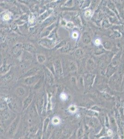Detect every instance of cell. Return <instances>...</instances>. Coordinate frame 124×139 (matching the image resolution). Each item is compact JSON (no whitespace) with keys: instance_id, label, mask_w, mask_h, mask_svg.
I'll list each match as a JSON object with an SVG mask.
<instances>
[{"instance_id":"cell-44","label":"cell","mask_w":124,"mask_h":139,"mask_svg":"<svg viewBox=\"0 0 124 139\" xmlns=\"http://www.w3.org/2000/svg\"><path fill=\"white\" fill-rule=\"evenodd\" d=\"M123 83L124 85V76H123Z\"/></svg>"},{"instance_id":"cell-38","label":"cell","mask_w":124,"mask_h":139,"mask_svg":"<svg viewBox=\"0 0 124 139\" xmlns=\"http://www.w3.org/2000/svg\"><path fill=\"white\" fill-rule=\"evenodd\" d=\"M94 44L96 45H100L101 44V40L99 39H96L94 40Z\"/></svg>"},{"instance_id":"cell-6","label":"cell","mask_w":124,"mask_h":139,"mask_svg":"<svg viewBox=\"0 0 124 139\" xmlns=\"http://www.w3.org/2000/svg\"><path fill=\"white\" fill-rule=\"evenodd\" d=\"M34 98V95L33 94H30L24 100L23 102L22 111H24L28 109L30 106L32 102L33 101Z\"/></svg>"},{"instance_id":"cell-17","label":"cell","mask_w":124,"mask_h":139,"mask_svg":"<svg viewBox=\"0 0 124 139\" xmlns=\"http://www.w3.org/2000/svg\"><path fill=\"white\" fill-rule=\"evenodd\" d=\"M68 67L70 71L72 72H75L77 68L76 64L73 61H71L69 62L68 64Z\"/></svg>"},{"instance_id":"cell-43","label":"cell","mask_w":124,"mask_h":139,"mask_svg":"<svg viewBox=\"0 0 124 139\" xmlns=\"http://www.w3.org/2000/svg\"><path fill=\"white\" fill-rule=\"evenodd\" d=\"M19 139H28L26 138H25V137H21V138H20Z\"/></svg>"},{"instance_id":"cell-33","label":"cell","mask_w":124,"mask_h":139,"mask_svg":"<svg viewBox=\"0 0 124 139\" xmlns=\"http://www.w3.org/2000/svg\"><path fill=\"white\" fill-rule=\"evenodd\" d=\"M69 110L71 112L74 113L76 111L77 109H76V107H75V106L72 105L69 108Z\"/></svg>"},{"instance_id":"cell-35","label":"cell","mask_w":124,"mask_h":139,"mask_svg":"<svg viewBox=\"0 0 124 139\" xmlns=\"http://www.w3.org/2000/svg\"><path fill=\"white\" fill-rule=\"evenodd\" d=\"M66 44V42L65 41H63L61 42L59 44H58L57 46H56V48H59V47H62V46H64V45H65Z\"/></svg>"},{"instance_id":"cell-11","label":"cell","mask_w":124,"mask_h":139,"mask_svg":"<svg viewBox=\"0 0 124 139\" xmlns=\"http://www.w3.org/2000/svg\"><path fill=\"white\" fill-rule=\"evenodd\" d=\"M53 125H54L53 123L49 124V126L47 128V129L46 132L45 137H44V138H45V139H49L50 136L53 134V129L54 128Z\"/></svg>"},{"instance_id":"cell-3","label":"cell","mask_w":124,"mask_h":139,"mask_svg":"<svg viewBox=\"0 0 124 139\" xmlns=\"http://www.w3.org/2000/svg\"><path fill=\"white\" fill-rule=\"evenodd\" d=\"M40 77L39 75H35L27 77L24 81V84L27 85H31L37 83L40 79Z\"/></svg>"},{"instance_id":"cell-2","label":"cell","mask_w":124,"mask_h":139,"mask_svg":"<svg viewBox=\"0 0 124 139\" xmlns=\"http://www.w3.org/2000/svg\"><path fill=\"white\" fill-rule=\"evenodd\" d=\"M95 76L92 74H88L85 77L84 80L85 86L87 89H89L94 83Z\"/></svg>"},{"instance_id":"cell-24","label":"cell","mask_w":124,"mask_h":139,"mask_svg":"<svg viewBox=\"0 0 124 139\" xmlns=\"http://www.w3.org/2000/svg\"><path fill=\"white\" fill-rule=\"evenodd\" d=\"M52 12V10H50L49 11L46 12L45 13H44L43 15H42L40 16V17L39 18V20H45V18H46L51 14Z\"/></svg>"},{"instance_id":"cell-30","label":"cell","mask_w":124,"mask_h":139,"mask_svg":"<svg viewBox=\"0 0 124 139\" xmlns=\"http://www.w3.org/2000/svg\"><path fill=\"white\" fill-rule=\"evenodd\" d=\"M108 7H109L110 9H111L113 11L116 12L115 6L114 5V4H113V3L109 2V3H108Z\"/></svg>"},{"instance_id":"cell-34","label":"cell","mask_w":124,"mask_h":139,"mask_svg":"<svg viewBox=\"0 0 124 139\" xmlns=\"http://www.w3.org/2000/svg\"><path fill=\"white\" fill-rule=\"evenodd\" d=\"M113 36L115 38H120L121 37V34L118 31H114L113 34Z\"/></svg>"},{"instance_id":"cell-42","label":"cell","mask_w":124,"mask_h":139,"mask_svg":"<svg viewBox=\"0 0 124 139\" xmlns=\"http://www.w3.org/2000/svg\"><path fill=\"white\" fill-rule=\"evenodd\" d=\"M107 134L108 135H109V136H111V135H112V131L111 130H109L108 132H107Z\"/></svg>"},{"instance_id":"cell-39","label":"cell","mask_w":124,"mask_h":139,"mask_svg":"<svg viewBox=\"0 0 124 139\" xmlns=\"http://www.w3.org/2000/svg\"><path fill=\"white\" fill-rule=\"evenodd\" d=\"M85 16H87V17H89V16L91 15V12L90 11H89V10H87V11L85 12Z\"/></svg>"},{"instance_id":"cell-41","label":"cell","mask_w":124,"mask_h":139,"mask_svg":"<svg viewBox=\"0 0 124 139\" xmlns=\"http://www.w3.org/2000/svg\"><path fill=\"white\" fill-rule=\"evenodd\" d=\"M72 36H73V38H76L78 37V34H77V33L75 32V33H74L73 34H72Z\"/></svg>"},{"instance_id":"cell-23","label":"cell","mask_w":124,"mask_h":139,"mask_svg":"<svg viewBox=\"0 0 124 139\" xmlns=\"http://www.w3.org/2000/svg\"><path fill=\"white\" fill-rule=\"evenodd\" d=\"M83 51L82 49H79L76 50L75 52V56L77 59H79L83 56Z\"/></svg>"},{"instance_id":"cell-20","label":"cell","mask_w":124,"mask_h":139,"mask_svg":"<svg viewBox=\"0 0 124 139\" xmlns=\"http://www.w3.org/2000/svg\"><path fill=\"white\" fill-rule=\"evenodd\" d=\"M115 71V68L113 67V65H110L108 67L107 72H106V76L107 77H110L113 75V74L114 73Z\"/></svg>"},{"instance_id":"cell-8","label":"cell","mask_w":124,"mask_h":139,"mask_svg":"<svg viewBox=\"0 0 124 139\" xmlns=\"http://www.w3.org/2000/svg\"><path fill=\"white\" fill-rule=\"evenodd\" d=\"M50 122V118L49 117H46L43 121V128H42V132H43V138L45 137V133L47 128L49 126V124Z\"/></svg>"},{"instance_id":"cell-40","label":"cell","mask_w":124,"mask_h":139,"mask_svg":"<svg viewBox=\"0 0 124 139\" xmlns=\"http://www.w3.org/2000/svg\"><path fill=\"white\" fill-rule=\"evenodd\" d=\"M4 19L6 20H8L9 19V16L8 15H4Z\"/></svg>"},{"instance_id":"cell-18","label":"cell","mask_w":124,"mask_h":139,"mask_svg":"<svg viewBox=\"0 0 124 139\" xmlns=\"http://www.w3.org/2000/svg\"><path fill=\"white\" fill-rule=\"evenodd\" d=\"M87 68L89 71H93L95 69V64L94 62L91 59H89L87 63Z\"/></svg>"},{"instance_id":"cell-14","label":"cell","mask_w":124,"mask_h":139,"mask_svg":"<svg viewBox=\"0 0 124 139\" xmlns=\"http://www.w3.org/2000/svg\"><path fill=\"white\" fill-rule=\"evenodd\" d=\"M83 41L85 44H88L91 41V37L90 35L88 33H85L83 34L82 37Z\"/></svg>"},{"instance_id":"cell-9","label":"cell","mask_w":124,"mask_h":139,"mask_svg":"<svg viewBox=\"0 0 124 139\" xmlns=\"http://www.w3.org/2000/svg\"><path fill=\"white\" fill-rule=\"evenodd\" d=\"M39 70H40L39 68L36 67L33 68L27 72L25 76L27 78V77L36 75V74L38 73V72L39 71Z\"/></svg>"},{"instance_id":"cell-37","label":"cell","mask_w":124,"mask_h":139,"mask_svg":"<svg viewBox=\"0 0 124 139\" xmlns=\"http://www.w3.org/2000/svg\"><path fill=\"white\" fill-rule=\"evenodd\" d=\"M67 26H68L69 28H73V27L74 26V24L73 23L71 22H69L67 24Z\"/></svg>"},{"instance_id":"cell-21","label":"cell","mask_w":124,"mask_h":139,"mask_svg":"<svg viewBox=\"0 0 124 139\" xmlns=\"http://www.w3.org/2000/svg\"><path fill=\"white\" fill-rule=\"evenodd\" d=\"M55 18L54 17H50L48 19H47L46 20H45V21H44V23H43V26H42L44 27L47 26L48 25H50V24H51L53 22V21H55Z\"/></svg>"},{"instance_id":"cell-25","label":"cell","mask_w":124,"mask_h":139,"mask_svg":"<svg viewBox=\"0 0 124 139\" xmlns=\"http://www.w3.org/2000/svg\"><path fill=\"white\" fill-rule=\"evenodd\" d=\"M37 59H38V62L40 64L44 63L46 60L45 57L42 54L38 55L37 57Z\"/></svg>"},{"instance_id":"cell-4","label":"cell","mask_w":124,"mask_h":139,"mask_svg":"<svg viewBox=\"0 0 124 139\" xmlns=\"http://www.w3.org/2000/svg\"><path fill=\"white\" fill-rule=\"evenodd\" d=\"M85 121L88 125L91 127H96L99 124V121L95 117H87Z\"/></svg>"},{"instance_id":"cell-19","label":"cell","mask_w":124,"mask_h":139,"mask_svg":"<svg viewBox=\"0 0 124 139\" xmlns=\"http://www.w3.org/2000/svg\"><path fill=\"white\" fill-rule=\"evenodd\" d=\"M71 48V44L70 42H69L67 43L64 47L62 48L61 49V52L62 53H68L70 51V50Z\"/></svg>"},{"instance_id":"cell-36","label":"cell","mask_w":124,"mask_h":139,"mask_svg":"<svg viewBox=\"0 0 124 139\" xmlns=\"http://www.w3.org/2000/svg\"><path fill=\"white\" fill-rule=\"evenodd\" d=\"M60 98L62 100H65L67 99V96L66 94H64V93H62V94H61V95H60Z\"/></svg>"},{"instance_id":"cell-27","label":"cell","mask_w":124,"mask_h":139,"mask_svg":"<svg viewBox=\"0 0 124 139\" xmlns=\"http://www.w3.org/2000/svg\"><path fill=\"white\" fill-rule=\"evenodd\" d=\"M43 82V79H39V81H38V83L35 84V85L34 86V89L35 90H38V89H39L40 88V87L41 86Z\"/></svg>"},{"instance_id":"cell-1","label":"cell","mask_w":124,"mask_h":139,"mask_svg":"<svg viewBox=\"0 0 124 139\" xmlns=\"http://www.w3.org/2000/svg\"><path fill=\"white\" fill-rule=\"evenodd\" d=\"M20 119V116H17L9 125L7 131V135L9 137H12L15 135L19 127Z\"/></svg>"},{"instance_id":"cell-31","label":"cell","mask_w":124,"mask_h":139,"mask_svg":"<svg viewBox=\"0 0 124 139\" xmlns=\"http://www.w3.org/2000/svg\"><path fill=\"white\" fill-rule=\"evenodd\" d=\"M4 101L0 102V110L3 111L5 109H7V104Z\"/></svg>"},{"instance_id":"cell-29","label":"cell","mask_w":124,"mask_h":139,"mask_svg":"<svg viewBox=\"0 0 124 139\" xmlns=\"http://www.w3.org/2000/svg\"><path fill=\"white\" fill-rule=\"evenodd\" d=\"M102 25L104 28H107L108 27H109L110 26V24H109L108 20L106 19L104 20L102 23Z\"/></svg>"},{"instance_id":"cell-32","label":"cell","mask_w":124,"mask_h":139,"mask_svg":"<svg viewBox=\"0 0 124 139\" xmlns=\"http://www.w3.org/2000/svg\"><path fill=\"white\" fill-rule=\"evenodd\" d=\"M48 68L49 69V70L53 72V74H55V69H54V65L53 64H49V66H48Z\"/></svg>"},{"instance_id":"cell-12","label":"cell","mask_w":124,"mask_h":139,"mask_svg":"<svg viewBox=\"0 0 124 139\" xmlns=\"http://www.w3.org/2000/svg\"><path fill=\"white\" fill-rule=\"evenodd\" d=\"M40 43L41 45H43L45 47H50L52 46L53 45V42L51 40H49L48 39H44L41 40Z\"/></svg>"},{"instance_id":"cell-7","label":"cell","mask_w":124,"mask_h":139,"mask_svg":"<svg viewBox=\"0 0 124 139\" xmlns=\"http://www.w3.org/2000/svg\"><path fill=\"white\" fill-rule=\"evenodd\" d=\"M45 77L47 81L49 83V84L52 85L55 82V79L52 72L49 70L46 69L45 71Z\"/></svg>"},{"instance_id":"cell-15","label":"cell","mask_w":124,"mask_h":139,"mask_svg":"<svg viewBox=\"0 0 124 139\" xmlns=\"http://www.w3.org/2000/svg\"><path fill=\"white\" fill-rule=\"evenodd\" d=\"M15 93L19 97H22L25 95L26 91L24 88L19 87L16 89Z\"/></svg>"},{"instance_id":"cell-16","label":"cell","mask_w":124,"mask_h":139,"mask_svg":"<svg viewBox=\"0 0 124 139\" xmlns=\"http://www.w3.org/2000/svg\"><path fill=\"white\" fill-rule=\"evenodd\" d=\"M23 47L24 49L26 50V51H29L32 53H34L36 51V49L34 46L30 44H25L24 45Z\"/></svg>"},{"instance_id":"cell-28","label":"cell","mask_w":124,"mask_h":139,"mask_svg":"<svg viewBox=\"0 0 124 139\" xmlns=\"http://www.w3.org/2000/svg\"><path fill=\"white\" fill-rule=\"evenodd\" d=\"M60 122V119L57 117H55L53 118L52 120V123H53L54 125H58L59 124Z\"/></svg>"},{"instance_id":"cell-10","label":"cell","mask_w":124,"mask_h":139,"mask_svg":"<svg viewBox=\"0 0 124 139\" xmlns=\"http://www.w3.org/2000/svg\"><path fill=\"white\" fill-rule=\"evenodd\" d=\"M1 119L2 120H7L9 119L11 117V113L8 109H6L2 111L1 113Z\"/></svg>"},{"instance_id":"cell-13","label":"cell","mask_w":124,"mask_h":139,"mask_svg":"<svg viewBox=\"0 0 124 139\" xmlns=\"http://www.w3.org/2000/svg\"><path fill=\"white\" fill-rule=\"evenodd\" d=\"M63 132L61 129H57L55 131H54L53 133V134L52 135V138L53 139H59L61 136V135H62Z\"/></svg>"},{"instance_id":"cell-5","label":"cell","mask_w":124,"mask_h":139,"mask_svg":"<svg viewBox=\"0 0 124 139\" xmlns=\"http://www.w3.org/2000/svg\"><path fill=\"white\" fill-rule=\"evenodd\" d=\"M54 67L56 75L59 77L62 76L63 74V70L61 61L59 60H56L54 63Z\"/></svg>"},{"instance_id":"cell-26","label":"cell","mask_w":124,"mask_h":139,"mask_svg":"<svg viewBox=\"0 0 124 139\" xmlns=\"http://www.w3.org/2000/svg\"><path fill=\"white\" fill-rule=\"evenodd\" d=\"M83 135V130L82 128H80L77 132V137L78 139H82Z\"/></svg>"},{"instance_id":"cell-22","label":"cell","mask_w":124,"mask_h":139,"mask_svg":"<svg viewBox=\"0 0 124 139\" xmlns=\"http://www.w3.org/2000/svg\"><path fill=\"white\" fill-rule=\"evenodd\" d=\"M103 45L105 49L107 50H110L112 48V45L109 41H105L103 43Z\"/></svg>"}]
</instances>
